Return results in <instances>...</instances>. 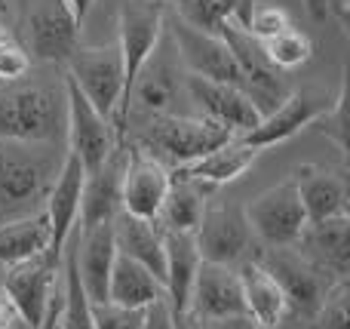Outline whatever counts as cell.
I'll use <instances>...</instances> for the list:
<instances>
[{
    "mask_svg": "<svg viewBox=\"0 0 350 329\" xmlns=\"http://www.w3.org/2000/svg\"><path fill=\"white\" fill-rule=\"evenodd\" d=\"M65 135V86L3 83L0 86V142L55 145Z\"/></svg>",
    "mask_w": 350,
    "mask_h": 329,
    "instance_id": "6da1fadb",
    "label": "cell"
},
{
    "mask_svg": "<svg viewBox=\"0 0 350 329\" xmlns=\"http://www.w3.org/2000/svg\"><path fill=\"white\" fill-rule=\"evenodd\" d=\"M166 34V0H133L123 3L120 22H117V47L123 59V98L114 117L117 142L126 145V123H129V92L139 71L157 53Z\"/></svg>",
    "mask_w": 350,
    "mask_h": 329,
    "instance_id": "7a4b0ae2",
    "label": "cell"
},
{
    "mask_svg": "<svg viewBox=\"0 0 350 329\" xmlns=\"http://www.w3.org/2000/svg\"><path fill=\"white\" fill-rule=\"evenodd\" d=\"M55 145H25V142H0V215L16 219L18 209L43 200L59 176L65 157H55Z\"/></svg>",
    "mask_w": 350,
    "mask_h": 329,
    "instance_id": "3957f363",
    "label": "cell"
},
{
    "mask_svg": "<svg viewBox=\"0 0 350 329\" xmlns=\"http://www.w3.org/2000/svg\"><path fill=\"white\" fill-rule=\"evenodd\" d=\"M237 139L224 127L206 120V117H185V114H160L151 117L139 139V148L157 157L160 163L172 166H187L193 160L206 157L209 151L228 145Z\"/></svg>",
    "mask_w": 350,
    "mask_h": 329,
    "instance_id": "277c9868",
    "label": "cell"
},
{
    "mask_svg": "<svg viewBox=\"0 0 350 329\" xmlns=\"http://www.w3.org/2000/svg\"><path fill=\"white\" fill-rule=\"evenodd\" d=\"M71 83L80 96L92 105L102 117L114 123L117 108L123 98V59L117 40L108 43H80L65 62Z\"/></svg>",
    "mask_w": 350,
    "mask_h": 329,
    "instance_id": "5b68a950",
    "label": "cell"
},
{
    "mask_svg": "<svg viewBox=\"0 0 350 329\" xmlns=\"http://www.w3.org/2000/svg\"><path fill=\"white\" fill-rule=\"evenodd\" d=\"M249 222V231L258 234L261 244L271 250H292L308 231V215H304L301 197H298L295 179L273 185V188L261 191L255 200L243 207Z\"/></svg>",
    "mask_w": 350,
    "mask_h": 329,
    "instance_id": "8992f818",
    "label": "cell"
},
{
    "mask_svg": "<svg viewBox=\"0 0 350 329\" xmlns=\"http://www.w3.org/2000/svg\"><path fill=\"white\" fill-rule=\"evenodd\" d=\"M218 37L228 43L230 55H234L237 68H240L246 96L252 98V105L258 108V114L265 117L267 111H273L286 96H289L286 86H283L280 71L271 68V62H267L265 53H261V43L249 34L246 25H243L240 18H228V22L218 28Z\"/></svg>",
    "mask_w": 350,
    "mask_h": 329,
    "instance_id": "52a82bcc",
    "label": "cell"
},
{
    "mask_svg": "<svg viewBox=\"0 0 350 329\" xmlns=\"http://www.w3.org/2000/svg\"><path fill=\"white\" fill-rule=\"evenodd\" d=\"M65 139H68V154L80 160L86 172L98 170L111 154L120 148L114 133V123L108 117H102L71 83V77H65Z\"/></svg>",
    "mask_w": 350,
    "mask_h": 329,
    "instance_id": "ba28073f",
    "label": "cell"
},
{
    "mask_svg": "<svg viewBox=\"0 0 350 329\" xmlns=\"http://www.w3.org/2000/svg\"><path fill=\"white\" fill-rule=\"evenodd\" d=\"M249 222L243 207L228 200H209L200 215V225L193 231V244H197L200 262H212V265H228L234 268L237 262H243L249 250Z\"/></svg>",
    "mask_w": 350,
    "mask_h": 329,
    "instance_id": "9c48e42d",
    "label": "cell"
},
{
    "mask_svg": "<svg viewBox=\"0 0 350 329\" xmlns=\"http://www.w3.org/2000/svg\"><path fill=\"white\" fill-rule=\"evenodd\" d=\"M166 31L172 34V43H175V49H178V62L185 65V74H193V77L215 80V83H228V86L243 90L240 68H237L228 43H224L218 34L193 28V25L181 22L178 16H172V22H166Z\"/></svg>",
    "mask_w": 350,
    "mask_h": 329,
    "instance_id": "30bf717a",
    "label": "cell"
},
{
    "mask_svg": "<svg viewBox=\"0 0 350 329\" xmlns=\"http://www.w3.org/2000/svg\"><path fill=\"white\" fill-rule=\"evenodd\" d=\"M62 259L53 252H40V256L28 259L22 265L6 268L3 277V295L12 302L18 320H25L31 329H37L46 317L49 305L55 299V283L62 277Z\"/></svg>",
    "mask_w": 350,
    "mask_h": 329,
    "instance_id": "8fae6325",
    "label": "cell"
},
{
    "mask_svg": "<svg viewBox=\"0 0 350 329\" xmlns=\"http://www.w3.org/2000/svg\"><path fill=\"white\" fill-rule=\"evenodd\" d=\"M271 277L280 283L286 295V308L301 317H310V314L320 308V302L326 299V293L335 287V277H329L323 268H317L308 256L292 246V250H271L265 259H258Z\"/></svg>",
    "mask_w": 350,
    "mask_h": 329,
    "instance_id": "7c38bea8",
    "label": "cell"
},
{
    "mask_svg": "<svg viewBox=\"0 0 350 329\" xmlns=\"http://www.w3.org/2000/svg\"><path fill=\"white\" fill-rule=\"evenodd\" d=\"M170 166L142 151L139 145L126 148V166H123L120 179V213L142 222H157L166 194H170Z\"/></svg>",
    "mask_w": 350,
    "mask_h": 329,
    "instance_id": "4fadbf2b",
    "label": "cell"
},
{
    "mask_svg": "<svg viewBox=\"0 0 350 329\" xmlns=\"http://www.w3.org/2000/svg\"><path fill=\"white\" fill-rule=\"evenodd\" d=\"M329 105H332V98H329L326 92H317V90L289 92V96H286L273 111H267L246 135H240V142H246V145L255 148V151L283 145V142H289L295 133H301L304 127H310Z\"/></svg>",
    "mask_w": 350,
    "mask_h": 329,
    "instance_id": "5bb4252c",
    "label": "cell"
},
{
    "mask_svg": "<svg viewBox=\"0 0 350 329\" xmlns=\"http://www.w3.org/2000/svg\"><path fill=\"white\" fill-rule=\"evenodd\" d=\"M83 182H86V170L80 166V160L74 154H65L59 166V176L53 179L46 197H43V213L49 222V250L53 256L62 259L71 231L77 228L80 219V200H83Z\"/></svg>",
    "mask_w": 350,
    "mask_h": 329,
    "instance_id": "9a60e30c",
    "label": "cell"
},
{
    "mask_svg": "<svg viewBox=\"0 0 350 329\" xmlns=\"http://www.w3.org/2000/svg\"><path fill=\"white\" fill-rule=\"evenodd\" d=\"M185 314H191V317L200 320V324H206V320L246 317L237 268H228V265H212V262H200Z\"/></svg>",
    "mask_w": 350,
    "mask_h": 329,
    "instance_id": "2e32d148",
    "label": "cell"
},
{
    "mask_svg": "<svg viewBox=\"0 0 350 329\" xmlns=\"http://www.w3.org/2000/svg\"><path fill=\"white\" fill-rule=\"evenodd\" d=\"M185 90H187V96H191V102L203 111L206 120L224 127L228 133H234L237 139L246 135L249 129L261 120V114L252 105V98H249L243 90H237V86L185 74Z\"/></svg>",
    "mask_w": 350,
    "mask_h": 329,
    "instance_id": "e0dca14e",
    "label": "cell"
},
{
    "mask_svg": "<svg viewBox=\"0 0 350 329\" xmlns=\"http://www.w3.org/2000/svg\"><path fill=\"white\" fill-rule=\"evenodd\" d=\"M80 47V28L71 22L59 0H37L28 10V59L65 65Z\"/></svg>",
    "mask_w": 350,
    "mask_h": 329,
    "instance_id": "ac0fdd59",
    "label": "cell"
},
{
    "mask_svg": "<svg viewBox=\"0 0 350 329\" xmlns=\"http://www.w3.org/2000/svg\"><path fill=\"white\" fill-rule=\"evenodd\" d=\"M292 179H295V188H298V197H301L308 225H320V222L345 219L347 215L350 191H347L345 170L304 163L292 172Z\"/></svg>",
    "mask_w": 350,
    "mask_h": 329,
    "instance_id": "d6986e66",
    "label": "cell"
},
{
    "mask_svg": "<svg viewBox=\"0 0 350 329\" xmlns=\"http://www.w3.org/2000/svg\"><path fill=\"white\" fill-rule=\"evenodd\" d=\"M71 256H74V265H77V277L86 299L92 305L96 302H108V277L117 259L114 222H105V225L80 231V240L71 250Z\"/></svg>",
    "mask_w": 350,
    "mask_h": 329,
    "instance_id": "ffe728a7",
    "label": "cell"
},
{
    "mask_svg": "<svg viewBox=\"0 0 350 329\" xmlns=\"http://www.w3.org/2000/svg\"><path fill=\"white\" fill-rule=\"evenodd\" d=\"M126 166V145H120L98 170L86 172L83 182V200H80V231L86 228L114 222L120 213V179Z\"/></svg>",
    "mask_w": 350,
    "mask_h": 329,
    "instance_id": "44dd1931",
    "label": "cell"
},
{
    "mask_svg": "<svg viewBox=\"0 0 350 329\" xmlns=\"http://www.w3.org/2000/svg\"><path fill=\"white\" fill-rule=\"evenodd\" d=\"M237 277H240L246 317L258 329H277L289 314V308H286V295L280 289V283L271 277V271L258 259H243L240 268H237Z\"/></svg>",
    "mask_w": 350,
    "mask_h": 329,
    "instance_id": "7402d4cb",
    "label": "cell"
},
{
    "mask_svg": "<svg viewBox=\"0 0 350 329\" xmlns=\"http://www.w3.org/2000/svg\"><path fill=\"white\" fill-rule=\"evenodd\" d=\"M301 256H308L317 268H323L335 280H347L350 268V215L329 219L320 225H308L304 237L295 246Z\"/></svg>",
    "mask_w": 350,
    "mask_h": 329,
    "instance_id": "603a6c76",
    "label": "cell"
},
{
    "mask_svg": "<svg viewBox=\"0 0 350 329\" xmlns=\"http://www.w3.org/2000/svg\"><path fill=\"white\" fill-rule=\"evenodd\" d=\"M181 86H185V77H178V65L154 53L148 59V65L139 71V77H135L133 92H129V108L135 105V108H142L151 117L172 114V105L178 98Z\"/></svg>",
    "mask_w": 350,
    "mask_h": 329,
    "instance_id": "cb8c5ba5",
    "label": "cell"
},
{
    "mask_svg": "<svg viewBox=\"0 0 350 329\" xmlns=\"http://www.w3.org/2000/svg\"><path fill=\"white\" fill-rule=\"evenodd\" d=\"M114 246L120 256L145 265L160 283L166 280V252H163V228L157 222H142L126 213L114 215Z\"/></svg>",
    "mask_w": 350,
    "mask_h": 329,
    "instance_id": "d4e9b609",
    "label": "cell"
},
{
    "mask_svg": "<svg viewBox=\"0 0 350 329\" xmlns=\"http://www.w3.org/2000/svg\"><path fill=\"white\" fill-rule=\"evenodd\" d=\"M258 154L261 151L249 148L246 142L230 139L228 145L209 151L206 157L193 160V163H187V166H178V170H175V176H178V179H191V182L218 191L221 185L237 182V179H240L246 170H252V163L258 160Z\"/></svg>",
    "mask_w": 350,
    "mask_h": 329,
    "instance_id": "484cf974",
    "label": "cell"
},
{
    "mask_svg": "<svg viewBox=\"0 0 350 329\" xmlns=\"http://www.w3.org/2000/svg\"><path fill=\"white\" fill-rule=\"evenodd\" d=\"M163 252H166V302H170L172 317H181L187 311L193 277L200 268V252L193 244V234H175L163 231Z\"/></svg>",
    "mask_w": 350,
    "mask_h": 329,
    "instance_id": "4316f807",
    "label": "cell"
},
{
    "mask_svg": "<svg viewBox=\"0 0 350 329\" xmlns=\"http://www.w3.org/2000/svg\"><path fill=\"white\" fill-rule=\"evenodd\" d=\"M166 299V289L145 265L133 262V259L117 252L114 268L108 277V302L117 308H133V311H145L148 305Z\"/></svg>",
    "mask_w": 350,
    "mask_h": 329,
    "instance_id": "83f0119b",
    "label": "cell"
},
{
    "mask_svg": "<svg viewBox=\"0 0 350 329\" xmlns=\"http://www.w3.org/2000/svg\"><path fill=\"white\" fill-rule=\"evenodd\" d=\"M46 250H49V222L43 209L0 222V265L3 268L22 265Z\"/></svg>",
    "mask_w": 350,
    "mask_h": 329,
    "instance_id": "f1b7e54d",
    "label": "cell"
},
{
    "mask_svg": "<svg viewBox=\"0 0 350 329\" xmlns=\"http://www.w3.org/2000/svg\"><path fill=\"white\" fill-rule=\"evenodd\" d=\"M209 194H215L206 185H197L191 179H178L172 176L170 194L163 200V209L157 215V225L163 231H175V234H193L200 225V215H203Z\"/></svg>",
    "mask_w": 350,
    "mask_h": 329,
    "instance_id": "f546056e",
    "label": "cell"
},
{
    "mask_svg": "<svg viewBox=\"0 0 350 329\" xmlns=\"http://www.w3.org/2000/svg\"><path fill=\"white\" fill-rule=\"evenodd\" d=\"M170 3L175 6V16L181 22L200 31H212V34H218V28L228 18L246 22L249 10H252V0H170Z\"/></svg>",
    "mask_w": 350,
    "mask_h": 329,
    "instance_id": "4dcf8cb0",
    "label": "cell"
},
{
    "mask_svg": "<svg viewBox=\"0 0 350 329\" xmlns=\"http://www.w3.org/2000/svg\"><path fill=\"white\" fill-rule=\"evenodd\" d=\"M261 43V53L265 59L271 62V68L277 71H292V68H301L304 62L314 55V40L304 34L301 28H286L280 34L267 37V40H258Z\"/></svg>",
    "mask_w": 350,
    "mask_h": 329,
    "instance_id": "1f68e13d",
    "label": "cell"
},
{
    "mask_svg": "<svg viewBox=\"0 0 350 329\" xmlns=\"http://www.w3.org/2000/svg\"><path fill=\"white\" fill-rule=\"evenodd\" d=\"M65 289H62V305H59V329H96L92 324V302L86 299L83 287H80L77 277V265H74V256L68 252L65 262Z\"/></svg>",
    "mask_w": 350,
    "mask_h": 329,
    "instance_id": "d6a6232c",
    "label": "cell"
},
{
    "mask_svg": "<svg viewBox=\"0 0 350 329\" xmlns=\"http://www.w3.org/2000/svg\"><path fill=\"white\" fill-rule=\"evenodd\" d=\"M347 299H350L347 280H338L326 293V299L320 302V308L308 317V329H350Z\"/></svg>",
    "mask_w": 350,
    "mask_h": 329,
    "instance_id": "836d02e7",
    "label": "cell"
},
{
    "mask_svg": "<svg viewBox=\"0 0 350 329\" xmlns=\"http://www.w3.org/2000/svg\"><path fill=\"white\" fill-rule=\"evenodd\" d=\"M310 127H317L326 139L335 142V148H338L341 154L347 151V83L341 80L338 92H335L332 105H329L326 111H323L320 117H317Z\"/></svg>",
    "mask_w": 350,
    "mask_h": 329,
    "instance_id": "e575fe53",
    "label": "cell"
},
{
    "mask_svg": "<svg viewBox=\"0 0 350 329\" xmlns=\"http://www.w3.org/2000/svg\"><path fill=\"white\" fill-rule=\"evenodd\" d=\"M246 31L255 37V40H267V37L280 34V31L292 28V18L283 6H273V3H252L246 16Z\"/></svg>",
    "mask_w": 350,
    "mask_h": 329,
    "instance_id": "d590c367",
    "label": "cell"
},
{
    "mask_svg": "<svg viewBox=\"0 0 350 329\" xmlns=\"http://www.w3.org/2000/svg\"><path fill=\"white\" fill-rule=\"evenodd\" d=\"M145 311H133V308H117L111 302H96L92 305V324L96 329H142Z\"/></svg>",
    "mask_w": 350,
    "mask_h": 329,
    "instance_id": "8d00e7d4",
    "label": "cell"
},
{
    "mask_svg": "<svg viewBox=\"0 0 350 329\" xmlns=\"http://www.w3.org/2000/svg\"><path fill=\"white\" fill-rule=\"evenodd\" d=\"M28 71H31V59L25 53V47H18V40L0 47V86L18 83V80L28 77Z\"/></svg>",
    "mask_w": 350,
    "mask_h": 329,
    "instance_id": "74e56055",
    "label": "cell"
},
{
    "mask_svg": "<svg viewBox=\"0 0 350 329\" xmlns=\"http://www.w3.org/2000/svg\"><path fill=\"white\" fill-rule=\"evenodd\" d=\"M142 329H175V317L170 311V302L160 299V302H154V305H148Z\"/></svg>",
    "mask_w": 350,
    "mask_h": 329,
    "instance_id": "f35d334b",
    "label": "cell"
},
{
    "mask_svg": "<svg viewBox=\"0 0 350 329\" xmlns=\"http://www.w3.org/2000/svg\"><path fill=\"white\" fill-rule=\"evenodd\" d=\"M59 3H62V10L71 16V22L77 25V28H83V22H86V16H90L96 0H59Z\"/></svg>",
    "mask_w": 350,
    "mask_h": 329,
    "instance_id": "ab89813d",
    "label": "cell"
},
{
    "mask_svg": "<svg viewBox=\"0 0 350 329\" xmlns=\"http://www.w3.org/2000/svg\"><path fill=\"white\" fill-rule=\"evenodd\" d=\"M200 329H258V326L249 317H228V320H206V324H200Z\"/></svg>",
    "mask_w": 350,
    "mask_h": 329,
    "instance_id": "60d3db41",
    "label": "cell"
},
{
    "mask_svg": "<svg viewBox=\"0 0 350 329\" xmlns=\"http://www.w3.org/2000/svg\"><path fill=\"white\" fill-rule=\"evenodd\" d=\"M16 324H18L16 308H12V302L6 299L3 293H0V329H12Z\"/></svg>",
    "mask_w": 350,
    "mask_h": 329,
    "instance_id": "b9f144b4",
    "label": "cell"
},
{
    "mask_svg": "<svg viewBox=\"0 0 350 329\" xmlns=\"http://www.w3.org/2000/svg\"><path fill=\"white\" fill-rule=\"evenodd\" d=\"M59 305H62V295H59V299H53L46 317H43V324L37 326V329H59Z\"/></svg>",
    "mask_w": 350,
    "mask_h": 329,
    "instance_id": "7bdbcfd3",
    "label": "cell"
},
{
    "mask_svg": "<svg viewBox=\"0 0 350 329\" xmlns=\"http://www.w3.org/2000/svg\"><path fill=\"white\" fill-rule=\"evenodd\" d=\"M301 3L314 18H326L329 16V0H301Z\"/></svg>",
    "mask_w": 350,
    "mask_h": 329,
    "instance_id": "ee69618b",
    "label": "cell"
},
{
    "mask_svg": "<svg viewBox=\"0 0 350 329\" xmlns=\"http://www.w3.org/2000/svg\"><path fill=\"white\" fill-rule=\"evenodd\" d=\"M175 329H200V324L191 314H181V317H175Z\"/></svg>",
    "mask_w": 350,
    "mask_h": 329,
    "instance_id": "f6af8a7d",
    "label": "cell"
},
{
    "mask_svg": "<svg viewBox=\"0 0 350 329\" xmlns=\"http://www.w3.org/2000/svg\"><path fill=\"white\" fill-rule=\"evenodd\" d=\"M6 43H16V37H12V31L6 25H0V47H6Z\"/></svg>",
    "mask_w": 350,
    "mask_h": 329,
    "instance_id": "bcb514c9",
    "label": "cell"
},
{
    "mask_svg": "<svg viewBox=\"0 0 350 329\" xmlns=\"http://www.w3.org/2000/svg\"><path fill=\"white\" fill-rule=\"evenodd\" d=\"M0 12H6V0H0Z\"/></svg>",
    "mask_w": 350,
    "mask_h": 329,
    "instance_id": "7dc6e473",
    "label": "cell"
}]
</instances>
